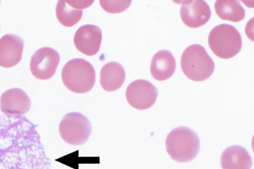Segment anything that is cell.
I'll list each match as a JSON object with an SVG mask.
<instances>
[{
  "label": "cell",
  "instance_id": "2",
  "mask_svg": "<svg viewBox=\"0 0 254 169\" xmlns=\"http://www.w3.org/2000/svg\"><path fill=\"white\" fill-rule=\"evenodd\" d=\"M167 152L171 159L179 163L193 161L199 154L200 140L190 128L179 127L169 133L166 141Z\"/></svg>",
  "mask_w": 254,
  "mask_h": 169
},
{
  "label": "cell",
  "instance_id": "3",
  "mask_svg": "<svg viewBox=\"0 0 254 169\" xmlns=\"http://www.w3.org/2000/svg\"><path fill=\"white\" fill-rule=\"evenodd\" d=\"M61 76L66 88L76 94L90 92L96 82L94 66L82 58L68 61L63 67Z\"/></svg>",
  "mask_w": 254,
  "mask_h": 169
},
{
  "label": "cell",
  "instance_id": "1",
  "mask_svg": "<svg viewBox=\"0 0 254 169\" xmlns=\"http://www.w3.org/2000/svg\"><path fill=\"white\" fill-rule=\"evenodd\" d=\"M21 125L20 117H0V169H51L42 150L24 143Z\"/></svg>",
  "mask_w": 254,
  "mask_h": 169
},
{
  "label": "cell",
  "instance_id": "17",
  "mask_svg": "<svg viewBox=\"0 0 254 169\" xmlns=\"http://www.w3.org/2000/svg\"><path fill=\"white\" fill-rule=\"evenodd\" d=\"M57 17L61 25L70 27L75 25L81 20L82 10H77L70 6L66 1H59L56 8Z\"/></svg>",
  "mask_w": 254,
  "mask_h": 169
},
{
  "label": "cell",
  "instance_id": "8",
  "mask_svg": "<svg viewBox=\"0 0 254 169\" xmlns=\"http://www.w3.org/2000/svg\"><path fill=\"white\" fill-rule=\"evenodd\" d=\"M60 62V56L51 48H42L37 50L30 62L31 73L37 79L47 80L55 75Z\"/></svg>",
  "mask_w": 254,
  "mask_h": 169
},
{
  "label": "cell",
  "instance_id": "11",
  "mask_svg": "<svg viewBox=\"0 0 254 169\" xmlns=\"http://www.w3.org/2000/svg\"><path fill=\"white\" fill-rule=\"evenodd\" d=\"M181 19L190 28H199L205 25L211 18V10L205 1H187L181 8Z\"/></svg>",
  "mask_w": 254,
  "mask_h": 169
},
{
  "label": "cell",
  "instance_id": "19",
  "mask_svg": "<svg viewBox=\"0 0 254 169\" xmlns=\"http://www.w3.org/2000/svg\"><path fill=\"white\" fill-rule=\"evenodd\" d=\"M66 3L73 8L77 10H82L83 8H88L94 1H66Z\"/></svg>",
  "mask_w": 254,
  "mask_h": 169
},
{
  "label": "cell",
  "instance_id": "10",
  "mask_svg": "<svg viewBox=\"0 0 254 169\" xmlns=\"http://www.w3.org/2000/svg\"><path fill=\"white\" fill-rule=\"evenodd\" d=\"M102 31L96 25L81 26L75 33L74 44L83 55L91 56L96 55L101 48Z\"/></svg>",
  "mask_w": 254,
  "mask_h": 169
},
{
  "label": "cell",
  "instance_id": "6",
  "mask_svg": "<svg viewBox=\"0 0 254 169\" xmlns=\"http://www.w3.org/2000/svg\"><path fill=\"white\" fill-rule=\"evenodd\" d=\"M59 133L61 138L67 144L80 146L90 138L92 124L88 118L81 113H68L61 120Z\"/></svg>",
  "mask_w": 254,
  "mask_h": 169
},
{
  "label": "cell",
  "instance_id": "4",
  "mask_svg": "<svg viewBox=\"0 0 254 169\" xmlns=\"http://www.w3.org/2000/svg\"><path fill=\"white\" fill-rule=\"evenodd\" d=\"M181 68L187 77L196 82L209 79L215 64L203 46L194 44L185 50L181 57Z\"/></svg>",
  "mask_w": 254,
  "mask_h": 169
},
{
  "label": "cell",
  "instance_id": "9",
  "mask_svg": "<svg viewBox=\"0 0 254 169\" xmlns=\"http://www.w3.org/2000/svg\"><path fill=\"white\" fill-rule=\"evenodd\" d=\"M31 107L30 98L20 89L12 88L5 91L0 98L1 112L10 118H19L29 112Z\"/></svg>",
  "mask_w": 254,
  "mask_h": 169
},
{
  "label": "cell",
  "instance_id": "7",
  "mask_svg": "<svg viewBox=\"0 0 254 169\" xmlns=\"http://www.w3.org/2000/svg\"><path fill=\"white\" fill-rule=\"evenodd\" d=\"M126 99L131 107L144 111L153 107L157 98V90L150 81L139 79L133 81L126 90Z\"/></svg>",
  "mask_w": 254,
  "mask_h": 169
},
{
  "label": "cell",
  "instance_id": "13",
  "mask_svg": "<svg viewBox=\"0 0 254 169\" xmlns=\"http://www.w3.org/2000/svg\"><path fill=\"white\" fill-rule=\"evenodd\" d=\"M220 163L222 169H251L253 161L244 147L233 146L224 150Z\"/></svg>",
  "mask_w": 254,
  "mask_h": 169
},
{
  "label": "cell",
  "instance_id": "18",
  "mask_svg": "<svg viewBox=\"0 0 254 169\" xmlns=\"http://www.w3.org/2000/svg\"><path fill=\"white\" fill-rule=\"evenodd\" d=\"M131 1H100L102 8L106 12L116 14L127 10L130 5Z\"/></svg>",
  "mask_w": 254,
  "mask_h": 169
},
{
  "label": "cell",
  "instance_id": "5",
  "mask_svg": "<svg viewBox=\"0 0 254 169\" xmlns=\"http://www.w3.org/2000/svg\"><path fill=\"white\" fill-rule=\"evenodd\" d=\"M208 44L217 56L222 59L231 58L242 50V35L233 26L222 24L209 33Z\"/></svg>",
  "mask_w": 254,
  "mask_h": 169
},
{
  "label": "cell",
  "instance_id": "14",
  "mask_svg": "<svg viewBox=\"0 0 254 169\" xmlns=\"http://www.w3.org/2000/svg\"><path fill=\"white\" fill-rule=\"evenodd\" d=\"M176 62L174 56L168 50H161L155 54L151 63V73L157 81L170 79L175 72Z\"/></svg>",
  "mask_w": 254,
  "mask_h": 169
},
{
  "label": "cell",
  "instance_id": "16",
  "mask_svg": "<svg viewBox=\"0 0 254 169\" xmlns=\"http://www.w3.org/2000/svg\"><path fill=\"white\" fill-rule=\"evenodd\" d=\"M217 15L222 20L239 23L244 19L246 11L240 2L234 0H218L215 3Z\"/></svg>",
  "mask_w": 254,
  "mask_h": 169
},
{
  "label": "cell",
  "instance_id": "12",
  "mask_svg": "<svg viewBox=\"0 0 254 169\" xmlns=\"http://www.w3.org/2000/svg\"><path fill=\"white\" fill-rule=\"evenodd\" d=\"M24 42L20 37L5 35L0 39V66L11 68L16 66L23 56Z\"/></svg>",
  "mask_w": 254,
  "mask_h": 169
},
{
  "label": "cell",
  "instance_id": "15",
  "mask_svg": "<svg viewBox=\"0 0 254 169\" xmlns=\"http://www.w3.org/2000/svg\"><path fill=\"white\" fill-rule=\"evenodd\" d=\"M126 79L125 70L116 62L107 63L101 71V85L107 92H115L123 85Z\"/></svg>",
  "mask_w": 254,
  "mask_h": 169
}]
</instances>
